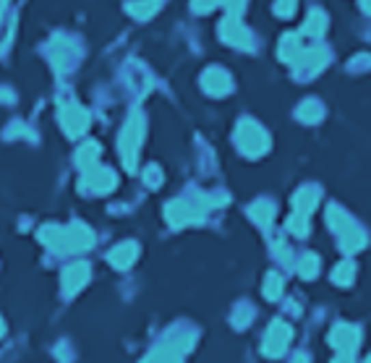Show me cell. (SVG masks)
<instances>
[{
  "instance_id": "cell-1",
  "label": "cell",
  "mask_w": 371,
  "mask_h": 363,
  "mask_svg": "<svg viewBox=\"0 0 371 363\" xmlns=\"http://www.w3.org/2000/svg\"><path fill=\"white\" fill-rule=\"evenodd\" d=\"M327 222H329L332 230L338 232L340 248L345 254H356V251H361V248L366 246V232L361 230L356 222L342 212L340 206H329L327 209Z\"/></svg>"
},
{
  "instance_id": "cell-2",
  "label": "cell",
  "mask_w": 371,
  "mask_h": 363,
  "mask_svg": "<svg viewBox=\"0 0 371 363\" xmlns=\"http://www.w3.org/2000/svg\"><path fill=\"white\" fill-rule=\"evenodd\" d=\"M215 204V199L209 196H196V199H176V202L167 204L165 215L167 222L173 228H183V225H191V222H202L204 212Z\"/></svg>"
},
{
  "instance_id": "cell-3",
  "label": "cell",
  "mask_w": 371,
  "mask_h": 363,
  "mask_svg": "<svg viewBox=\"0 0 371 363\" xmlns=\"http://www.w3.org/2000/svg\"><path fill=\"white\" fill-rule=\"evenodd\" d=\"M141 139H144V118H141V113H134L128 118L123 133H120V160L126 165V170H134L136 167Z\"/></svg>"
},
{
  "instance_id": "cell-4",
  "label": "cell",
  "mask_w": 371,
  "mask_h": 363,
  "mask_svg": "<svg viewBox=\"0 0 371 363\" xmlns=\"http://www.w3.org/2000/svg\"><path fill=\"white\" fill-rule=\"evenodd\" d=\"M236 144L246 157H262L269 149V136L253 120H241L236 131Z\"/></svg>"
},
{
  "instance_id": "cell-5",
  "label": "cell",
  "mask_w": 371,
  "mask_h": 363,
  "mask_svg": "<svg viewBox=\"0 0 371 363\" xmlns=\"http://www.w3.org/2000/svg\"><path fill=\"white\" fill-rule=\"evenodd\" d=\"M290 340H293V330L285 321H275V324H269L267 334H264L262 353L269 355V358H280L282 353L288 350V345H290Z\"/></svg>"
},
{
  "instance_id": "cell-6",
  "label": "cell",
  "mask_w": 371,
  "mask_h": 363,
  "mask_svg": "<svg viewBox=\"0 0 371 363\" xmlns=\"http://www.w3.org/2000/svg\"><path fill=\"white\" fill-rule=\"evenodd\" d=\"M329 342H332V348L338 350L340 355H353V350L361 342V332H358L353 324H338L329 332Z\"/></svg>"
},
{
  "instance_id": "cell-7",
  "label": "cell",
  "mask_w": 371,
  "mask_h": 363,
  "mask_svg": "<svg viewBox=\"0 0 371 363\" xmlns=\"http://www.w3.org/2000/svg\"><path fill=\"white\" fill-rule=\"evenodd\" d=\"M60 123L68 131V136H79L90 126V113L81 105H63L60 107Z\"/></svg>"
},
{
  "instance_id": "cell-8",
  "label": "cell",
  "mask_w": 371,
  "mask_h": 363,
  "mask_svg": "<svg viewBox=\"0 0 371 363\" xmlns=\"http://www.w3.org/2000/svg\"><path fill=\"white\" fill-rule=\"evenodd\" d=\"M81 189H90L92 193H107L115 189V173L110 167H90L81 180Z\"/></svg>"
},
{
  "instance_id": "cell-9",
  "label": "cell",
  "mask_w": 371,
  "mask_h": 363,
  "mask_svg": "<svg viewBox=\"0 0 371 363\" xmlns=\"http://www.w3.org/2000/svg\"><path fill=\"white\" fill-rule=\"evenodd\" d=\"M87 282H90V264L87 262H74L63 269V293L66 295H76Z\"/></svg>"
},
{
  "instance_id": "cell-10",
  "label": "cell",
  "mask_w": 371,
  "mask_h": 363,
  "mask_svg": "<svg viewBox=\"0 0 371 363\" xmlns=\"http://www.w3.org/2000/svg\"><path fill=\"white\" fill-rule=\"evenodd\" d=\"M191 348V340H178V342H167L154 353H149L141 363H180L183 353Z\"/></svg>"
},
{
  "instance_id": "cell-11",
  "label": "cell",
  "mask_w": 371,
  "mask_h": 363,
  "mask_svg": "<svg viewBox=\"0 0 371 363\" xmlns=\"http://www.w3.org/2000/svg\"><path fill=\"white\" fill-rule=\"evenodd\" d=\"M220 37H223L228 44H236V47H251V34L249 29L233 18V16H228L223 24H220Z\"/></svg>"
},
{
  "instance_id": "cell-12",
  "label": "cell",
  "mask_w": 371,
  "mask_h": 363,
  "mask_svg": "<svg viewBox=\"0 0 371 363\" xmlns=\"http://www.w3.org/2000/svg\"><path fill=\"white\" fill-rule=\"evenodd\" d=\"M92 243H94V238H92V230L87 228V225L74 222V225H68V228H66V251L79 254V251H87Z\"/></svg>"
},
{
  "instance_id": "cell-13",
  "label": "cell",
  "mask_w": 371,
  "mask_h": 363,
  "mask_svg": "<svg viewBox=\"0 0 371 363\" xmlns=\"http://www.w3.org/2000/svg\"><path fill=\"white\" fill-rule=\"evenodd\" d=\"M202 87L207 89L209 94H215V97H223V94L230 92L233 81H230V76H228L223 68H209V71L202 76Z\"/></svg>"
},
{
  "instance_id": "cell-14",
  "label": "cell",
  "mask_w": 371,
  "mask_h": 363,
  "mask_svg": "<svg viewBox=\"0 0 371 363\" xmlns=\"http://www.w3.org/2000/svg\"><path fill=\"white\" fill-rule=\"evenodd\" d=\"M136 256H139V246L131 243V241H126V243H118V246L113 248L107 259H110V264L115 269H128L136 262Z\"/></svg>"
},
{
  "instance_id": "cell-15",
  "label": "cell",
  "mask_w": 371,
  "mask_h": 363,
  "mask_svg": "<svg viewBox=\"0 0 371 363\" xmlns=\"http://www.w3.org/2000/svg\"><path fill=\"white\" fill-rule=\"evenodd\" d=\"M40 241L45 243L47 248H53V251H66V228H58V225H47L40 230Z\"/></svg>"
},
{
  "instance_id": "cell-16",
  "label": "cell",
  "mask_w": 371,
  "mask_h": 363,
  "mask_svg": "<svg viewBox=\"0 0 371 363\" xmlns=\"http://www.w3.org/2000/svg\"><path fill=\"white\" fill-rule=\"evenodd\" d=\"M316 202H319V191L312 189V186H306V189H301L293 196V206H296V215H309L314 206H316Z\"/></svg>"
},
{
  "instance_id": "cell-17",
  "label": "cell",
  "mask_w": 371,
  "mask_h": 363,
  "mask_svg": "<svg viewBox=\"0 0 371 363\" xmlns=\"http://www.w3.org/2000/svg\"><path fill=\"white\" fill-rule=\"evenodd\" d=\"M303 55V50H301V40H298V34H288L280 44V58L285 63H298Z\"/></svg>"
},
{
  "instance_id": "cell-18",
  "label": "cell",
  "mask_w": 371,
  "mask_h": 363,
  "mask_svg": "<svg viewBox=\"0 0 371 363\" xmlns=\"http://www.w3.org/2000/svg\"><path fill=\"white\" fill-rule=\"evenodd\" d=\"M249 215H251V219L256 225L267 228L269 222H272V217H275V206H272V202H256V204H251Z\"/></svg>"
},
{
  "instance_id": "cell-19",
  "label": "cell",
  "mask_w": 371,
  "mask_h": 363,
  "mask_svg": "<svg viewBox=\"0 0 371 363\" xmlns=\"http://www.w3.org/2000/svg\"><path fill=\"white\" fill-rule=\"evenodd\" d=\"M97 157H100V144H97V142H87V144L81 146L79 152H76V162H79L84 170L94 167Z\"/></svg>"
},
{
  "instance_id": "cell-20",
  "label": "cell",
  "mask_w": 371,
  "mask_h": 363,
  "mask_svg": "<svg viewBox=\"0 0 371 363\" xmlns=\"http://www.w3.org/2000/svg\"><path fill=\"white\" fill-rule=\"evenodd\" d=\"M356 277V264L353 262H340L335 269H332V282L340 285V288H348Z\"/></svg>"
},
{
  "instance_id": "cell-21",
  "label": "cell",
  "mask_w": 371,
  "mask_h": 363,
  "mask_svg": "<svg viewBox=\"0 0 371 363\" xmlns=\"http://www.w3.org/2000/svg\"><path fill=\"white\" fill-rule=\"evenodd\" d=\"M298 275L303 280H314L319 275V256L316 254H303L301 262H298Z\"/></svg>"
},
{
  "instance_id": "cell-22",
  "label": "cell",
  "mask_w": 371,
  "mask_h": 363,
  "mask_svg": "<svg viewBox=\"0 0 371 363\" xmlns=\"http://www.w3.org/2000/svg\"><path fill=\"white\" fill-rule=\"evenodd\" d=\"M298 63H301V66H306V68H312V71H316V68H322V66L327 63V53L325 50H319V47L303 50V55H301Z\"/></svg>"
},
{
  "instance_id": "cell-23",
  "label": "cell",
  "mask_w": 371,
  "mask_h": 363,
  "mask_svg": "<svg viewBox=\"0 0 371 363\" xmlns=\"http://www.w3.org/2000/svg\"><path fill=\"white\" fill-rule=\"evenodd\" d=\"M298 120H303V123H316V120H322V105L314 100H306L298 107Z\"/></svg>"
},
{
  "instance_id": "cell-24",
  "label": "cell",
  "mask_w": 371,
  "mask_h": 363,
  "mask_svg": "<svg viewBox=\"0 0 371 363\" xmlns=\"http://www.w3.org/2000/svg\"><path fill=\"white\" fill-rule=\"evenodd\" d=\"M282 288H285L282 277L277 275V272H269L267 280H264V298H267V301H277L282 295Z\"/></svg>"
},
{
  "instance_id": "cell-25",
  "label": "cell",
  "mask_w": 371,
  "mask_h": 363,
  "mask_svg": "<svg viewBox=\"0 0 371 363\" xmlns=\"http://www.w3.org/2000/svg\"><path fill=\"white\" fill-rule=\"evenodd\" d=\"M157 11V0H141V3H134L128 5V14L136 16V18H147Z\"/></svg>"
},
{
  "instance_id": "cell-26",
  "label": "cell",
  "mask_w": 371,
  "mask_h": 363,
  "mask_svg": "<svg viewBox=\"0 0 371 363\" xmlns=\"http://www.w3.org/2000/svg\"><path fill=\"white\" fill-rule=\"evenodd\" d=\"M325 21L327 18H325L322 11H314V14L309 16V21H306V27H303V31L316 37V34H322V31H325Z\"/></svg>"
},
{
  "instance_id": "cell-27",
  "label": "cell",
  "mask_w": 371,
  "mask_h": 363,
  "mask_svg": "<svg viewBox=\"0 0 371 363\" xmlns=\"http://www.w3.org/2000/svg\"><path fill=\"white\" fill-rule=\"evenodd\" d=\"M288 230L293 232V235H306V232H309V217L293 215V217L288 219Z\"/></svg>"
},
{
  "instance_id": "cell-28",
  "label": "cell",
  "mask_w": 371,
  "mask_h": 363,
  "mask_svg": "<svg viewBox=\"0 0 371 363\" xmlns=\"http://www.w3.org/2000/svg\"><path fill=\"white\" fill-rule=\"evenodd\" d=\"M147 180L149 186H160L163 183V175H160V167H147Z\"/></svg>"
},
{
  "instance_id": "cell-29",
  "label": "cell",
  "mask_w": 371,
  "mask_h": 363,
  "mask_svg": "<svg viewBox=\"0 0 371 363\" xmlns=\"http://www.w3.org/2000/svg\"><path fill=\"white\" fill-rule=\"evenodd\" d=\"M217 5V0H193V11H199V14H207Z\"/></svg>"
},
{
  "instance_id": "cell-30",
  "label": "cell",
  "mask_w": 371,
  "mask_h": 363,
  "mask_svg": "<svg viewBox=\"0 0 371 363\" xmlns=\"http://www.w3.org/2000/svg\"><path fill=\"white\" fill-rule=\"evenodd\" d=\"M243 5H246L243 0H228V8H230V14H236V16L243 11Z\"/></svg>"
},
{
  "instance_id": "cell-31",
  "label": "cell",
  "mask_w": 371,
  "mask_h": 363,
  "mask_svg": "<svg viewBox=\"0 0 371 363\" xmlns=\"http://www.w3.org/2000/svg\"><path fill=\"white\" fill-rule=\"evenodd\" d=\"M290 363H309V355H306V353H298V355L290 358Z\"/></svg>"
},
{
  "instance_id": "cell-32",
  "label": "cell",
  "mask_w": 371,
  "mask_h": 363,
  "mask_svg": "<svg viewBox=\"0 0 371 363\" xmlns=\"http://www.w3.org/2000/svg\"><path fill=\"white\" fill-rule=\"evenodd\" d=\"M332 363H353V358H351V355H338Z\"/></svg>"
},
{
  "instance_id": "cell-33",
  "label": "cell",
  "mask_w": 371,
  "mask_h": 363,
  "mask_svg": "<svg viewBox=\"0 0 371 363\" xmlns=\"http://www.w3.org/2000/svg\"><path fill=\"white\" fill-rule=\"evenodd\" d=\"M363 8H366V11L371 14V0H363Z\"/></svg>"
},
{
  "instance_id": "cell-34",
  "label": "cell",
  "mask_w": 371,
  "mask_h": 363,
  "mask_svg": "<svg viewBox=\"0 0 371 363\" xmlns=\"http://www.w3.org/2000/svg\"><path fill=\"white\" fill-rule=\"evenodd\" d=\"M3 332H5V324H3V321H0V337H3Z\"/></svg>"
},
{
  "instance_id": "cell-35",
  "label": "cell",
  "mask_w": 371,
  "mask_h": 363,
  "mask_svg": "<svg viewBox=\"0 0 371 363\" xmlns=\"http://www.w3.org/2000/svg\"><path fill=\"white\" fill-rule=\"evenodd\" d=\"M366 363H371V355H369V358H366Z\"/></svg>"
}]
</instances>
